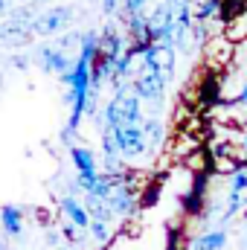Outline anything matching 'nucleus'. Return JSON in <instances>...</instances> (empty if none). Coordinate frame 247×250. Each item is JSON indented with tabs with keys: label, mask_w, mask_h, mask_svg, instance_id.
<instances>
[{
	"label": "nucleus",
	"mask_w": 247,
	"mask_h": 250,
	"mask_svg": "<svg viewBox=\"0 0 247 250\" xmlns=\"http://www.w3.org/2000/svg\"><path fill=\"white\" fill-rule=\"evenodd\" d=\"M59 209H62L64 218H67L70 224H76L82 233H84V230H90V221H93V218H90L87 207H84L76 195H67V192H64L62 198H59Z\"/></svg>",
	"instance_id": "8"
},
{
	"label": "nucleus",
	"mask_w": 247,
	"mask_h": 250,
	"mask_svg": "<svg viewBox=\"0 0 247 250\" xmlns=\"http://www.w3.org/2000/svg\"><path fill=\"white\" fill-rule=\"evenodd\" d=\"M0 227L9 239H21L23 233V209L15 204H3L0 207Z\"/></svg>",
	"instance_id": "10"
},
{
	"label": "nucleus",
	"mask_w": 247,
	"mask_h": 250,
	"mask_svg": "<svg viewBox=\"0 0 247 250\" xmlns=\"http://www.w3.org/2000/svg\"><path fill=\"white\" fill-rule=\"evenodd\" d=\"M26 3H64V0H26Z\"/></svg>",
	"instance_id": "25"
},
{
	"label": "nucleus",
	"mask_w": 247,
	"mask_h": 250,
	"mask_svg": "<svg viewBox=\"0 0 247 250\" xmlns=\"http://www.w3.org/2000/svg\"><path fill=\"white\" fill-rule=\"evenodd\" d=\"M29 62H32V56H29V59H26V56H15V59H12V67L26 70V67H29Z\"/></svg>",
	"instance_id": "23"
},
{
	"label": "nucleus",
	"mask_w": 247,
	"mask_h": 250,
	"mask_svg": "<svg viewBox=\"0 0 247 250\" xmlns=\"http://www.w3.org/2000/svg\"><path fill=\"white\" fill-rule=\"evenodd\" d=\"M166 3H169V6H178V3H184V0H166Z\"/></svg>",
	"instance_id": "26"
},
{
	"label": "nucleus",
	"mask_w": 247,
	"mask_h": 250,
	"mask_svg": "<svg viewBox=\"0 0 247 250\" xmlns=\"http://www.w3.org/2000/svg\"><path fill=\"white\" fill-rule=\"evenodd\" d=\"M166 87H169V79L163 73H137L131 79V90L157 114L166 102Z\"/></svg>",
	"instance_id": "3"
},
{
	"label": "nucleus",
	"mask_w": 247,
	"mask_h": 250,
	"mask_svg": "<svg viewBox=\"0 0 247 250\" xmlns=\"http://www.w3.org/2000/svg\"><path fill=\"white\" fill-rule=\"evenodd\" d=\"M108 204H111L114 215H134V209H137V189L131 184H120L111 192Z\"/></svg>",
	"instance_id": "9"
},
{
	"label": "nucleus",
	"mask_w": 247,
	"mask_h": 250,
	"mask_svg": "<svg viewBox=\"0 0 247 250\" xmlns=\"http://www.w3.org/2000/svg\"><path fill=\"white\" fill-rule=\"evenodd\" d=\"M140 128H143V137H145V143H148V148H157V146H163V140H166V125L160 123L157 117H143V123H140Z\"/></svg>",
	"instance_id": "11"
},
{
	"label": "nucleus",
	"mask_w": 247,
	"mask_h": 250,
	"mask_svg": "<svg viewBox=\"0 0 247 250\" xmlns=\"http://www.w3.org/2000/svg\"><path fill=\"white\" fill-rule=\"evenodd\" d=\"M224 38H227V41H233L236 47H239V44H245V41H247V12L224 23Z\"/></svg>",
	"instance_id": "13"
},
{
	"label": "nucleus",
	"mask_w": 247,
	"mask_h": 250,
	"mask_svg": "<svg viewBox=\"0 0 247 250\" xmlns=\"http://www.w3.org/2000/svg\"><path fill=\"white\" fill-rule=\"evenodd\" d=\"M105 128H120V125H140L143 123V99L131 90V84L117 90L111 102L102 108Z\"/></svg>",
	"instance_id": "1"
},
{
	"label": "nucleus",
	"mask_w": 247,
	"mask_h": 250,
	"mask_svg": "<svg viewBox=\"0 0 247 250\" xmlns=\"http://www.w3.org/2000/svg\"><path fill=\"white\" fill-rule=\"evenodd\" d=\"M192 3H198V0H192Z\"/></svg>",
	"instance_id": "28"
},
{
	"label": "nucleus",
	"mask_w": 247,
	"mask_h": 250,
	"mask_svg": "<svg viewBox=\"0 0 247 250\" xmlns=\"http://www.w3.org/2000/svg\"><path fill=\"white\" fill-rule=\"evenodd\" d=\"M59 242H62V230H47V245L56 248Z\"/></svg>",
	"instance_id": "22"
},
{
	"label": "nucleus",
	"mask_w": 247,
	"mask_h": 250,
	"mask_svg": "<svg viewBox=\"0 0 247 250\" xmlns=\"http://www.w3.org/2000/svg\"><path fill=\"white\" fill-rule=\"evenodd\" d=\"M201 53H204V59L212 64V67H227V64L233 62V56H236V44L227 41L224 32H215V35L204 44Z\"/></svg>",
	"instance_id": "7"
},
{
	"label": "nucleus",
	"mask_w": 247,
	"mask_h": 250,
	"mask_svg": "<svg viewBox=\"0 0 247 250\" xmlns=\"http://www.w3.org/2000/svg\"><path fill=\"white\" fill-rule=\"evenodd\" d=\"M218 15H221V0H198L195 3V21L215 23Z\"/></svg>",
	"instance_id": "14"
},
{
	"label": "nucleus",
	"mask_w": 247,
	"mask_h": 250,
	"mask_svg": "<svg viewBox=\"0 0 247 250\" xmlns=\"http://www.w3.org/2000/svg\"><path fill=\"white\" fill-rule=\"evenodd\" d=\"M224 248H227V233H224V230L201 233V236L192 242V250H224Z\"/></svg>",
	"instance_id": "12"
},
{
	"label": "nucleus",
	"mask_w": 247,
	"mask_h": 250,
	"mask_svg": "<svg viewBox=\"0 0 247 250\" xmlns=\"http://www.w3.org/2000/svg\"><path fill=\"white\" fill-rule=\"evenodd\" d=\"M59 230H62V236L70 242V245H76V242H79V233H76L79 227H76V224H70V221H59Z\"/></svg>",
	"instance_id": "20"
},
{
	"label": "nucleus",
	"mask_w": 247,
	"mask_h": 250,
	"mask_svg": "<svg viewBox=\"0 0 247 250\" xmlns=\"http://www.w3.org/2000/svg\"><path fill=\"white\" fill-rule=\"evenodd\" d=\"M84 35H87V32H62V35H59V41H56V47L64 50V53H70V50H82Z\"/></svg>",
	"instance_id": "17"
},
{
	"label": "nucleus",
	"mask_w": 247,
	"mask_h": 250,
	"mask_svg": "<svg viewBox=\"0 0 247 250\" xmlns=\"http://www.w3.org/2000/svg\"><path fill=\"white\" fill-rule=\"evenodd\" d=\"M230 192H236V195H245L247 192V166L239 169L236 175H230Z\"/></svg>",
	"instance_id": "18"
},
{
	"label": "nucleus",
	"mask_w": 247,
	"mask_h": 250,
	"mask_svg": "<svg viewBox=\"0 0 247 250\" xmlns=\"http://www.w3.org/2000/svg\"><path fill=\"white\" fill-rule=\"evenodd\" d=\"M212 35H215V32H212V23H206V21H192L189 38H192V44H195L198 50H204V44H206Z\"/></svg>",
	"instance_id": "15"
},
{
	"label": "nucleus",
	"mask_w": 247,
	"mask_h": 250,
	"mask_svg": "<svg viewBox=\"0 0 247 250\" xmlns=\"http://www.w3.org/2000/svg\"><path fill=\"white\" fill-rule=\"evenodd\" d=\"M245 12H247V0H221V15H218V21H221V26H224L227 21L245 15Z\"/></svg>",
	"instance_id": "16"
},
{
	"label": "nucleus",
	"mask_w": 247,
	"mask_h": 250,
	"mask_svg": "<svg viewBox=\"0 0 247 250\" xmlns=\"http://www.w3.org/2000/svg\"><path fill=\"white\" fill-rule=\"evenodd\" d=\"M148 3H151V0H148Z\"/></svg>",
	"instance_id": "30"
},
{
	"label": "nucleus",
	"mask_w": 247,
	"mask_h": 250,
	"mask_svg": "<svg viewBox=\"0 0 247 250\" xmlns=\"http://www.w3.org/2000/svg\"><path fill=\"white\" fill-rule=\"evenodd\" d=\"M70 160H73V166H76V184H79V189H82V192H90L93 181L99 178V166H96L93 151H90L87 146L76 143V146H70Z\"/></svg>",
	"instance_id": "4"
},
{
	"label": "nucleus",
	"mask_w": 247,
	"mask_h": 250,
	"mask_svg": "<svg viewBox=\"0 0 247 250\" xmlns=\"http://www.w3.org/2000/svg\"><path fill=\"white\" fill-rule=\"evenodd\" d=\"M90 236H93L96 242H108V236H111V227H108V221H99V218H93V221H90Z\"/></svg>",
	"instance_id": "19"
},
{
	"label": "nucleus",
	"mask_w": 247,
	"mask_h": 250,
	"mask_svg": "<svg viewBox=\"0 0 247 250\" xmlns=\"http://www.w3.org/2000/svg\"><path fill=\"white\" fill-rule=\"evenodd\" d=\"M236 105H242V108H247V84L236 93Z\"/></svg>",
	"instance_id": "24"
},
{
	"label": "nucleus",
	"mask_w": 247,
	"mask_h": 250,
	"mask_svg": "<svg viewBox=\"0 0 247 250\" xmlns=\"http://www.w3.org/2000/svg\"><path fill=\"white\" fill-rule=\"evenodd\" d=\"M99 6H102V15H108V18H114V15L120 12V6H123V0H99Z\"/></svg>",
	"instance_id": "21"
},
{
	"label": "nucleus",
	"mask_w": 247,
	"mask_h": 250,
	"mask_svg": "<svg viewBox=\"0 0 247 250\" xmlns=\"http://www.w3.org/2000/svg\"><path fill=\"white\" fill-rule=\"evenodd\" d=\"M73 21H76V6L56 3L53 9H41V12L32 18L29 32H32L35 38H53V35H62Z\"/></svg>",
	"instance_id": "2"
},
{
	"label": "nucleus",
	"mask_w": 247,
	"mask_h": 250,
	"mask_svg": "<svg viewBox=\"0 0 247 250\" xmlns=\"http://www.w3.org/2000/svg\"><path fill=\"white\" fill-rule=\"evenodd\" d=\"M114 131V140H117V148L125 160H137L145 154L148 143L143 137V128L140 125H120V128H111Z\"/></svg>",
	"instance_id": "5"
},
{
	"label": "nucleus",
	"mask_w": 247,
	"mask_h": 250,
	"mask_svg": "<svg viewBox=\"0 0 247 250\" xmlns=\"http://www.w3.org/2000/svg\"><path fill=\"white\" fill-rule=\"evenodd\" d=\"M53 250H70V248H53Z\"/></svg>",
	"instance_id": "27"
},
{
	"label": "nucleus",
	"mask_w": 247,
	"mask_h": 250,
	"mask_svg": "<svg viewBox=\"0 0 247 250\" xmlns=\"http://www.w3.org/2000/svg\"><path fill=\"white\" fill-rule=\"evenodd\" d=\"M32 64H38V70L41 73H50V76H62L67 73L73 62H70V56L59 50L56 44H41V47H35V53H32Z\"/></svg>",
	"instance_id": "6"
},
{
	"label": "nucleus",
	"mask_w": 247,
	"mask_h": 250,
	"mask_svg": "<svg viewBox=\"0 0 247 250\" xmlns=\"http://www.w3.org/2000/svg\"><path fill=\"white\" fill-rule=\"evenodd\" d=\"M0 47H3V41H0Z\"/></svg>",
	"instance_id": "29"
}]
</instances>
